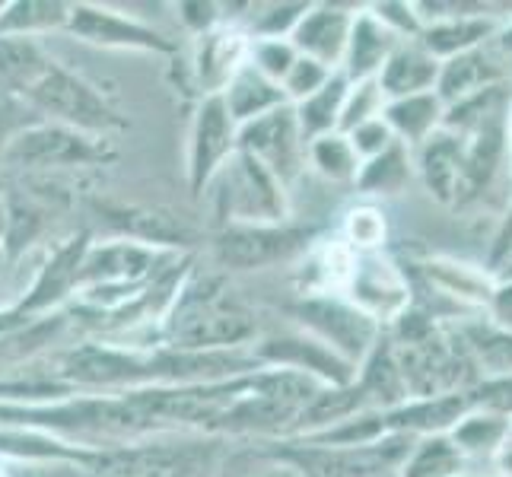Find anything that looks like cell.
I'll use <instances>...</instances> for the list:
<instances>
[{"label":"cell","instance_id":"ffe728a7","mask_svg":"<svg viewBox=\"0 0 512 477\" xmlns=\"http://www.w3.org/2000/svg\"><path fill=\"white\" fill-rule=\"evenodd\" d=\"M439 77V61L423 48L417 39H404L395 45V51L388 55L385 67L379 70V86L385 99H404L417 93H433Z\"/></svg>","mask_w":512,"mask_h":477},{"label":"cell","instance_id":"83f0119b","mask_svg":"<svg viewBox=\"0 0 512 477\" xmlns=\"http://www.w3.org/2000/svg\"><path fill=\"white\" fill-rule=\"evenodd\" d=\"M347 86H350V80L341 74V70H334L331 80L322 86L319 93H312L309 99L293 105L296 121H299V131H303L306 140L338 131L341 105H344V96H347Z\"/></svg>","mask_w":512,"mask_h":477},{"label":"cell","instance_id":"5b68a950","mask_svg":"<svg viewBox=\"0 0 512 477\" xmlns=\"http://www.w3.org/2000/svg\"><path fill=\"white\" fill-rule=\"evenodd\" d=\"M293 315H296L299 331H306L309 338L322 341L353 369H360L366 363V357L376 350V344L385 334V328H379L373 318L363 315L357 306H350L341 293L303 296L296 303Z\"/></svg>","mask_w":512,"mask_h":477},{"label":"cell","instance_id":"e575fe53","mask_svg":"<svg viewBox=\"0 0 512 477\" xmlns=\"http://www.w3.org/2000/svg\"><path fill=\"white\" fill-rule=\"evenodd\" d=\"M331 74H334L331 67H325V64H319V61H312V58H303V55H299L296 64L290 67V74L284 77V83H280V90H284V96H287L290 105H296V102L309 99L312 93H319L322 86L331 80Z\"/></svg>","mask_w":512,"mask_h":477},{"label":"cell","instance_id":"ac0fdd59","mask_svg":"<svg viewBox=\"0 0 512 477\" xmlns=\"http://www.w3.org/2000/svg\"><path fill=\"white\" fill-rule=\"evenodd\" d=\"M398 42H401L398 35L392 29H385L376 16L369 13V7H360L357 13H353V26H350L344 61H341V74L350 83L376 80Z\"/></svg>","mask_w":512,"mask_h":477},{"label":"cell","instance_id":"f1b7e54d","mask_svg":"<svg viewBox=\"0 0 512 477\" xmlns=\"http://www.w3.org/2000/svg\"><path fill=\"white\" fill-rule=\"evenodd\" d=\"M70 4H48V0H16L0 4V35H26L39 39L51 29H67Z\"/></svg>","mask_w":512,"mask_h":477},{"label":"cell","instance_id":"8fae6325","mask_svg":"<svg viewBox=\"0 0 512 477\" xmlns=\"http://www.w3.org/2000/svg\"><path fill=\"white\" fill-rule=\"evenodd\" d=\"M255 360L261 366L271 369H290V373H303L315 379L319 385H353L357 382V369L347 360H341L338 353L328 350L322 341L309 338L306 331H290V334H277V338H264L252 347Z\"/></svg>","mask_w":512,"mask_h":477},{"label":"cell","instance_id":"ab89813d","mask_svg":"<svg viewBox=\"0 0 512 477\" xmlns=\"http://www.w3.org/2000/svg\"><path fill=\"white\" fill-rule=\"evenodd\" d=\"M490 471L497 474V477H512V436L503 443V449H500L497 455H493Z\"/></svg>","mask_w":512,"mask_h":477},{"label":"cell","instance_id":"52a82bcc","mask_svg":"<svg viewBox=\"0 0 512 477\" xmlns=\"http://www.w3.org/2000/svg\"><path fill=\"white\" fill-rule=\"evenodd\" d=\"M341 296L379 328H392L414 306V284L398 261L385 252H373L353 258V271Z\"/></svg>","mask_w":512,"mask_h":477},{"label":"cell","instance_id":"74e56055","mask_svg":"<svg viewBox=\"0 0 512 477\" xmlns=\"http://www.w3.org/2000/svg\"><path fill=\"white\" fill-rule=\"evenodd\" d=\"M512 264V204L506 207V214L497 226V233H493V242H490V255H487V271L497 277L503 268Z\"/></svg>","mask_w":512,"mask_h":477},{"label":"cell","instance_id":"f546056e","mask_svg":"<svg viewBox=\"0 0 512 477\" xmlns=\"http://www.w3.org/2000/svg\"><path fill=\"white\" fill-rule=\"evenodd\" d=\"M388 239V220L382 214V207L376 204H357L344 214L341 223V242L353 255H373L385 252Z\"/></svg>","mask_w":512,"mask_h":477},{"label":"cell","instance_id":"b9f144b4","mask_svg":"<svg viewBox=\"0 0 512 477\" xmlns=\"http://www.w3.org/2000/svg\"><path fill=\"white\" fill-rule=\"evenodd\" d=\"M10 217H13V207L10 201L0 194V249L7 245V236H10Z\"/></svg>","mask_w":512,"mask_h":477},{"label":"cell","instance_id":"7402d4cb","mask_svg":"<svg viewBox=\"0 0 512 477\" xmlns=\"http://www.w3.org/2000/svg\"><path fill=\"white\" fill-rule=\"evenodd\" d=\"M443 115H446V105L436 96V90L392 99V102H385V112H382L385 125L392 128L395 140L408 150H417L430 134L443 128Z\"/></svg>","mask_w":512,"mask_h":477},{"label":"cell","instance_id":"6da1fadb","mask_svg":"<svg viewBox=\"0 0 512 477\" xmlns=\"http://www.w3.org/2000/svg\"><path fill=\"white\" fill-rule=\"evenodd\" d=\"M163 325L169 350H249L258 338L255 318L223 303L220 280H207L201 290L185 280Z\"/></svg>","mask_w":512,"mask_h":477},{"label":"cell","instance_id":"8d00e7d4","mask_svg":"<svg viewBox=\"0 0 512 477\" xmlns=\"http://www.w3.org/2000/svg\"><path fill=\"white\" fill-rule=\"evenodd\" d=\"M369 13H373L385 29H392L401 42L417 39L420 35V20H417L414 4H373Z\"/></svg>","mask_w":512,"mask_h":477},{"label":"cell","instance_id":"4fadbf2b","mask_svg":"<svg viewBox=\"0 0 512 477\" xmlns=\"http://www.w3.org/2000/svg\"><path fill=\"white\" fill-rule=\"evenodd\" d=\"M249 48H252V35L242 32L239 26L220 23L210 32L198 35L191 70H194V80L201 86V99L220 96L226 90L229 80L249 64Z\"/></svg>","mask_w":512,"mask_h":477},{"label":"cell","instance_id":"603a6c76","mask_svg":"<svg viewBox=\"0 0 512 477\" xmlns=\"http://www.w3.org/2000/svg\"><path fill=\"white\" fill-rule=\"evenodd\" d=\"M220 99L226 105L229 118H233L239 128L249 125V121L264 118L268 112L280 109V105H290L284 90H280L274 80L261 77L252 64H245L239 74L229 80V86L220 93Z\"/></svg>","mask_w":512,"mask_h":477},{"label":"cell","instance_id":"1f68e13d","mask_svg":"<svg viewBox=\"0 0 512 477\" xmlns=\"http://www.w3.org/2000/svg\"><path fill=\"white\" fill-rule=\"evenodd\" d=\"M217 477H303V471L280 452L277 455L242 452L233 458H223Z\"/></svg>","mask_w":512,"mask_h":477},{"label":"cell","instance_id":"f35d334b","mask_svg":"<svg viewBox=\"0 0 512 477\" xmlns=\"http://www.w3.org/2000/svg\"><path fill=\"white\" fill-rule=\"evenodd\" d=\"M179 10V20L194 32V35H201V32H210L214 26H220L223 23V13H217L220 7L217 4H179L175 7Z\"/></svg>","mask_w":512,"mask_h":477},{"label":"cell","instance_id":"9a60e30c","mask_svg":"<svg viewBox=\"0 0 512 477\" xmlns=\"http://www.w3.org/2000/svg\"><path fill=\"white\" fill-rule=\"evenodd\" d=\"M423 287L455 306V312H490L497 280L487 268L455 258H433L420 264Z\"/></svg>","mask_w":512,"mask_h":477},{"label":"cell","instance_id":"7a4b0ae2","mask_svg":"<svg viewBox=\"0 0 512 477\" xmlns=\"http://www.w3.org/2000/svg\"><path fill=\"white\" fill-rule=\"evenodd\" d=\"M217 439L156 433L99 455L93 477H217L223 455Z\"/></svg>","mask_w":512,"mask_h":477},{"label":"cell","instance_id":"e0dca14e","mask_svg":"<svg viewBox=\"0 0 512 477\" xmlns=\"http://www.w3.org/2000/svg\"><path fill=\"white\" fill-rule=\"evenodd\" d=\"M474 408L471 388L468 392H449V395H433V398H417L404 401L398 408L385 411V423L392 433L404 436H443L452 433L455 423L462 420Z\"/></svg>","mask_w":512,"mask_h":477},{"label":"cell","instance_id":"d590c367","mask_svg":"<svg viewBox=\"0 0 512 477\" xmlns=\"http://www.w3.org/2000/svg\"><path fill=\"white\" fill-rule=\"evenodd\" d=\"M347 137H350L353 150H357L360 163H366V159H376V156H382L385 150H392V147L398 144V140H395V134H392V128L385 125V118L366 121V125L353 128V131H350Z\"/></svg>","mask_w":512,"mask_h":477},{"label":"cell","instance_id":"60d3db41","mask_svg":"<svg viewBox=\"0 0 512 477\" xmlns=\"http://www.w3.org/2000/svg\"><path fill=\"white\" fill-rule=\"evenodd\" d=\"M13 105H16V99H13V96H4V93H0V140H4V144H7V140L16 134V128L10 125V112H13Z\"/></svg>","mask_w":512,"mask_h":477},{"label":"cell","instance_id":"8992f818","mask_svg":"<svg viewBox=\"0 0 512 477\" xmlns=\"http://www.w3.org/2000/svg\"><path fill=\"white\" fill-rule=\"evenodd\" d=\"M102 137L80 134L74 128L55 125V121H32V125L16 131L0 159L13 169H29V172H48V169H64V166H90L102 159Z\"/></svg>","mask_w":512,"mask_h":477},{"label":"cell","instance_id":"484cf974","mask_svg":"<svg viewBox=\"0 0 512 477\" xmlns=\"http://www.w3.org/2000/svg\"><path fill=\"white\" fill-rule=\"evenodd\" d=\"M414 179V159L411 150L404 144H395L392 150H385L376 159H366L360 166V175L353 188L363 198H392V194H401L404 185Z\"/></svg>","mask_w":512,"mask_h":477},{"label":"cell","instance_id":"d6986e66","mask_svg":"<svg viewBox=\"0 0 512 477\" xmlns=\"http://www.w3.org/2000/svg\"><path fill=\"white\" fill-rule=\"evenodd\" d=\"M506 80L503 64L493 55V48H474L465 55H455L449 61L439 64L436 77V96L443 99V105H455L474 93H484L490 86H500Z\"/></svg>","mask_w":512,"mask_h":477},{"label":"cell","instance_id":"9c48e42d","mask_svg":"<svg viewBox=\"0 0 512 477\" xmlns=\"http://www.w3.org/2000/svg\"><path fill=\"white\" fill-rule=\"evenodd\" d=\"M309 233L299 226H226L214 242V258L226 271H261L306 252Z\"/></svg>","mask_w":512,"mask_h":477},{"label":"cell","instance_id":"ba28073f","mask_svg":"<svg viewBox=\"0 0 512 477\" xmlns=\"http://www.w3.org/2000/svg\"><path fill=\"white\" fill-rule=\"evenodd\" d=\"M306 144L309 140L299 131L293 105H280L239 128V150L258 159L284 188L306 172Z\"/></svg>","mask_w":512,"mask_h":477},{"label":"cell","instance_id":"7bdbcfd3","mask_svg":"<svg viewBox=\"0 0 512 477\" xmlns=\"http://www.w3.org/2000/svg\"><path fill=\"white\" fill-rule=\"evenodd\" d=\"M506 172H509V185H512V105H509V118H506Z\"/></svg>","mask_w":512,"mask_h":477},{"label":"cell","instance_id":"277c9868","mask_svg":"<svg viewBox=\"0 0 512 477\" xmlns=\"http://www.w3.org/2000/svg\"><path fill=\"white\" fill-rule=\"evenodd\" d=\"M20 102H26V109L45 115V121H55V125L74 128L90 137H105L109 131L121 128V118L109 109V102L90 83L74 77L55 61Z\"/></svg>","mask_w":512,"mask_h":477},{"label":"cell","instance_id":"7c38bea8","mask_svg":"<svg viewBox=\"0 0 512 477\" xmlns=\"http://www.w3.org/2000/svg\"><path fill=\"white\" fill-rule=\"evenodd\" d=\"M67 32L77 39L93 42L102 48H131V51H172L169 35L147 23L134 20L128 13L99 4H70Z\"/></svg>","mask_w":512,"mask_h":477},{"label":"cell","instance_id":"cb8c5ba5","mask_svg":"<svg viewBox=\"0 0 512 477\" xmlns=\"http://www.w3.org/2000/svg\"><path fill=\"white\" fill-rule=\"evenodd\" d=\"M51 67V58L39 39H26V35H0V93L23 99L35 80Z\"/></svg>","mask_w":512,"mask_h":477},{"label":"cell","instance_id":"5bb4252c","mask_svg":"<svg viewBox=\"0 0 512 477\" xmlns=\"http://www.w3.org/2000/svg\"><path fill=\"white\" fill-rule=\"evenodd\" d=\"M414 159V179L427 188L433 201L455 207L458 191H462V172H465V140L439 128L430 134L417 150H411Z\"/></svg>","mask_w":512,"mask_h":477},{"label":"cell","instance_id":"30bf717a","mask_svg":"<svg viewBox=\"0 0 512 477\" xmlns=\"http://www.w3.org/2000/svg\"><path fill=\"white\" fill-rule=\"evenodd\" d=\"M239 150V125L229 118L220 96H204L188 134V182L201 194L223 163Z\"/></svg>","mask_w":512,"mask_h":477},{"label":"cell","instance_id":"44dd1931","mask_svg":"<svg viewBox=\"0 0 512 477\" xmlns=\"http://www.w3.org/2000/svg\"><path fill=\"white\" fill-rule=\"evenodd\" d=\"M512 436V417L500 411H487V408H474L455 423V430L449 439L458 446V452L465 455V462L474 468L481 462H493V455L503 449V443Z\"/></svg>","mask_w":512,"mask_h":477},{"label":"cell","instance_id":"3957f363","mask_svg":"<svg viewBox=\"0 0 512 477\" xmlns=\"http://www.w3.org/2000/svg\"><path fill=\"white\" fill-rule=\"evenodd\" d=\"M210 185H220L214 191V201L220 207L223 229L226 226H277L287 223L290 201L287 188L264 169L258 159L236 150L226 159L223 169L210 179Z\"/></svg>","mask_w":512,"mask_h":477},{"label":"cell","instance_id":"4dcf8cb0","mask_svg":"<svg viewBox=\"0 0 512 477\" xmlns=\"http://www.w3.org/2000/svg\"><path fill=\"white\" fill-rule=\"evenodd\" d=\"M385 93L379 80H357L347 86V96L341 105V121H338V131L350 134L353 128L366 125V121H376L385 112Z\"/></svg>","mask_w":512,"mask_h":477},{"label":"cell","instance_id":"2e32d148","mask_svg":"<svg viewBox=\"0 0 512 477\" xmlns=\"http://www.w3.org/2000/svg\"><path fill=\"white\" fill-rule=\"evenodd\" d=\"M353 13L357 10L341 7V4H309L306 16L299 20V26L290 35L296 55L312 58L331 70H341Z\"/></svg>","mask_w":512,"mask_h":477},{"label":"cell","instance_id":"836d02e7","mask_svg":"<svg viewBox=\"0 0 512 477\" xmlns=\"http://www.w3.org/2000/svg\"><path fill=\"white\" fill-rule=\"evenodd\" d=\"M309 4H268L258 16H252V39H290L299 20L306 16Z\"/></svg>","mask_w":512,"mask_h":477},{"label":"cell","instance_id":"d4e9b609","mask_svg":"<svg viewBox=\"0 0 512 477\" xmlns=\"http://www.w3.org/2000/svg\"><path fill=\"white\" fill-rule=\"evenodd\" d=\"M360 156L353 150L350 137L341 131H331L322 137H312L306 144V169H312L319 179L331 185H353L360 175Z\"/></svg>","mask_w":512,"mask_h":477},{"label":"cell","instance_id":"4316f807","mask_svg":"<svg viewBox=\"0 0 512 477\" xmlns=\"http://www.w3.org/2000/svg\"><path fill=\"white\" fill-rule=\"evenodd\" d=\"M468 468L471 465L465 462V455L458 452V446L449 439V433H443V436L414 439L408 458L401 462L398 477H458Z\"/></svg>","mask_w":512,"mask_h":477},{"label":"cell","instance_id":"d6a6232c","mask_svg":"<svg viewBox=\"0 0 512 477\" xmlns=\"http://www.w3.org/2000/svg\"><path fill=\"white\" fill-rule=\"evenodd\" d=\"M296 58L299 55H296L290 39H252V48H249V64L258 70L261 77L274 80L277 86L284 83V77L290 74Z\"/></svg>","mask_w":512,"mask_h":477},{"label":"cell","instance_id":"ee69618b","mask_svg":"<svg viewBox=\"0 0 512 477\" xmlns=\"http://www.w3.org/2000/svg\"><path fill=\"white\" fill-rule=\"evenodd\" d=\"M458 477H497L493 471H481V468H468V471H462Z\"/></svg>","mask_w":512,"mask_h":477}]
</instances>
